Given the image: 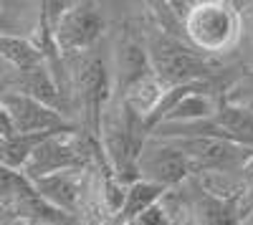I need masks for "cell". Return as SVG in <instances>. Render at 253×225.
I'll use <instances>...</instances> for the list:
<instances>
[{
    "label": "cell",
    "mask_w": 253,
    "mask_h": 225,
    "mask_svg": "<svg viewBox=\"0 0 253 225\" xmlns=\"http://www.w3.org/2000/svg\"><path fill=\"white\" fill-rule=\"evenodd\" d=\"M182 31L190 40V48L198 53H225L243 36V13L225 0L190 3L182 15Z\"/></svg>",
    "instance_id": "1"
},
{
    "label": "cell",
    "mask_w": 253,
    "mask_h": 225,
    "mask_svg": "<svg viewBox=\"0 0 253 225\" xmlns=\"http://www.w3.org/2000/svg\"><path fill=\"white\" fill-rule=\"evenodd\" d=\"M144 46H147V56H150V69L165 86L198 84L210 74L208 56L185 46L180 38L165 31L152 36L150 43Z\"/></svg>",
    "instance_id": "2"
},
{
    "label": "cell",
    "mask_w": 253,
    "mask_h": 225,
    "mask_svg": "<svg viewBox=\"0 0 253 225\" xmlns=\"http://www.w3.org/2000/svg\"><path fill=\"white\" fill-rule=\"evenodd\" d=\"M89 159H91V147L84 139V134H79L76 129L56 132L43 137L33 147L20 175L26 180H38L66 170H86Z\"/></svg>",
    "instance_id": "3"
},
{
    "label": "cell",
    "mask_w": 253,
    "mask_h": 225,
    "mask_svg": "<svg viewBox=\"0 0 253 225\" xmlns=\"http://www.w3.org/2000/svg\"><path fill=\"white\" fill-rule=\"evenodd\" d=\"M175 145L198 172H241L243 165L253 157V150L241 147L215 134H198V137H180V139H162ZM193 175V177H195Z\"/></svg>",
    "instance_id": "4"
},
{
    "label": "cell",
    "mask_w": 253,
    "mask_h": 225,
    "mask_svg": "<svg viewBox=\"0 0 253 225\" xmlns=\"http://www.w3.org/2000/svg\"><path fill=\"white\" fill-rule=\"evenodd\" d=\"M104 33V13L96 3H69L51 28L58 53H89Z\"/></svg>",
    "instance_id": "5"
},
{
    "label": "cell",
    "mask_w": 253,
    "mask_h": 225,
    "mask_svg": "<svg viewBox=\"0 0 253 225\" xmlns=\"http://www.w3.org/2000/svg\"><path fill=\"white\" fill-rule=\"evenodd\" d=\"M137 177L147 180L152 185L162 188V190H172L180 188L182 182H187L195 175L190 159L170 142H162L155 137H147L144 145L137 154Z\"/></svg>",
    "instance_id": "6"
},
{
    "label": "cell",
    "mask_w": 253,
    "mask_h": 225,
    "mask_svg": "<svg viewBox=\"0 0 253 225\" xmlns=\"http://www.w3.org/2000/svg\"><path fill=\"white\" fill-rule=\"evenodd\" d=\"M0 107H3V112L10 121L13 134H20V137L56 134V132L74 129V124L61 112L41 104L33 96L20 94V91H5L0 96Z\"/></svg>",
    "instance_id": "7"
},
{
    "label": "cell",
    "mask_w": 253,
    "mask_h": 225,
    "mask_svg": "<svg viewBox=\"0 0 253 225\" xmlns=\"http://www.w3.org/2000/svg\"><path fill=\"white\" fill-rule=\"evenodd\" d=\"M28 182L41 200H46L48 205H53L56 210L66 213L71 218L84 208V197L89 192L86 170H66V172L46 175L38 180H28Z\"/></svg>",
    "instance_id": "8"
},
{
    "label": "cell",
    "mask_w": 253,
    "mask_h": 225,
    "mask_svg": "<svg viewBox=\"0 0 253 225\" xmlns=\"http://www.w3.org/2000/svg\"><path fill=\"white\" fill-rule=\"evenodd\" d=\"M218 109V99H213L205 91V81L190 89L185 96H180L175 104L165 112V116L157 121V127H185V124H200V121L213 119ZM155 129V127H152ZM150 129V132H152Z\"/></svg>",
    "instance_id": "9"
},
{
    "label": "cell",
    "mask_w": 253,
    "mask_h": 225,
    "mask_svg": "<svg viewBox=\"0 0 253 225\" xmlns=\"http://www.w3.org/2000/svg\"><path fill=\"white\" fill-rule=\"evenodd\" d=\"M114 71H117V81H119V91H124L142 76L152 74L147 46L142 40H137L134 36H124L119 40V46L114 51Z\"/></svg>",
    "instance_id": "10"
},
{
    "label": "cell",
    "mask_w": 253,
    "mask_h": 225,
    "mask_svg": "<svg viewBox=\"0 0 253 225\" xmlns=\"http://www.w3.org/2000/svg\"><path fill=\"white\" fill-rule=\"evenodd\" d=\"M165 89H167V86L162 84V81H160L155 74H147V76H142L139 81L129 84L124 91H119V94H122V101H119V104L144 124V121L152 116V112L157 109V104H160V99H162Z\"/></svg>",
    "instance_id": "11"
},
{
    "label": "cell",
    "mask_w": 253,
    "mask_h": 225,
    "mask_svg": "<svg viewBox=\"0 0 253 225\" xmlns=\"http://www.w3.org/2000/svg\"><path fill=\"white\" fill-rule=\"evenodd\" d=\"M210 124L218 132V137L253 150V114L251 112L230 107L218 99V109H215L213 119H210Z\"/></svg>",
    "instance_id": "12"
},
{
    "label": "cell",
    "mask_w": 253,
    "mask_h": 225,
    "mask_svg": "<svg viewBox=\"0 0 253 225\" xmlns=\"http://www.w3.org/2000/svg\"><path fill=\"white\" fill-rule=\"evenodd\" d=\"M165 190L152 185V182L147 180H132L129 185L124 188V200H122V208L114 218V225H126L129 220H134L137 215L147 213L150 208H155L157 202L162 200Z\"/></svg>",
    "instance_id": "13"
},
{
    "label": "cell",
    "mask_w": 253,
    "mask_h": 225,
    "mask_svg": "<svg viewBox=\"0 0 253 225\" xmlns=\"http://www.w3.org/2000/svg\"><path fill=\"white\" fill-rule=\"evenodd\" d=\"M0 58L8 66H13L18 74L33 71L46 64V56L38 48V43L15 33H0Z\"/></svg>",
    "instance_id": "14"
},
{
    "label": "cell",
    "mask_w": 253,
    "mask_h": 225,
    "mask_svg": "<svg viewBox=\"0 0 253 225\" xmlns=\"http://www.w3.org/2000/svg\"><path fill=\"white\" fill-rule=\"evenodd\" d=\"M220 101H225V104H230V107H238V109L253 114V69L251 71H243L241 76H236L233 81H230L225 94L220 96Z\"/></svg>",
    "instance_id": "15"
},
{
    "label": "cell",
    "mask_w": 253,
    "mask_h": 225,
    "mask_svg": "<svg viewBox=\"0 0 253 225\" xmlns=\"http://www.w3.org/2000/svg\"><path fill=\"white\" fill-rule=\"evenodd\" d=\"M26 182L28 180L18 170H10V167L0 165V205H10L13 197L26 188Z\"/></svg>",
    "instance_id": "16"
},
{
    "label": "cell",
    "mask_w": 253,
    "mask_h": 225,
    "mask_svg": "<svg viewBox=\"0 0 253 225\" xmlns=\"http://www.w3.org/2000/svg\"><path fill=\"white\" fill-rule=\"evenodd\" d=\"M126 225H170V220L165 218V213H162V208H160V202H157L155 208H150L147 213L137 215L134 220H129Z\"/></svg>",
    "instance_id": "17"
},
{
    "label": "cell",
    "mask_w": 253,
    "mask_h": 225,
    "mask_svg": "<svg viewBox=\"0 0 253 225\" xmlns=\"http://www.w3.org/2000/svg\"><path fill=\"white\" fill-rule=\"evenodd\" d=\"M0 225H31V223L26 218L15 215L8 205H3V208H0Z\"/></svg>",
    "instance_id": "18"
},
{
    "label": "cell",
    "mask_w": 253,
    "mask_h": 225,
    "mask_svg": "<svg viewBox=\"0 0 253 225\" xmlns=\"http://www.w3.org/2000/svg\"><path fill=\"white\" fill-rule=\"evenodd\" d=\"M0 208H3V205H0Z\"/></svg>",
    "instance_id": "19"
}]
</instances>
